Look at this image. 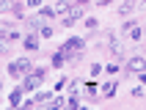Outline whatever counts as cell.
<instances>
[{
	"label": "cell",
	"mask_w": 146,
	"mask_h": 110,
	"mask_svg": "<svg viewBox=\"0 0 146 110\" xmlns=\"http://www.w3.org/2000/svg\"><path fill=\"white\" fill-rule=\"evenodd\" d=\"M44 80H47V66H36L31 74H25V77H22V83H19V85H22L25 94H28V91H36Z\"/></svg>",
	"instance_id": "2"
},
{
	"label": "cell",
	"mask_w": 146,
	"mask_h": 110,
	"mask_svg": "<svg viewBox=\"0 0 146 110\" xmlns=\"http://www.w3.org/2000/svg\"><path fill=\"white\" fill-rule=\"evenodd\" d=\"M143 69H146V55H130L124 61V77H135Z\"/></svg>",
	"instance_id": "3"
},
{
	"label": "cell",
	"mask_w": 146,
	"mask_h": 110,
	"mask_svg": "<svg viewBox=\"0 0 146 110\" xmlns=\"http://www.w3.org/2000/svg\"><path fill=\"white\" fill-rule=\"evenodd\" d=\"M83 99L86 102H102V96H99V85L94 83V77L88 83H83Z\"/></svg>",
	"instance_id": "6"
},
{
	"label": "cell",
	"mask_w": 146,
	"mask_h": 110,
	"mask_svg": "<svg viewBox=\"0 0 146 110\" xmlns=\"http://www.w3.org/2000/svg\"><path fill=\"white\" fill-rule=\"evenodd\" d=\"M66 3H69V0H66Z\"/></svg>",
	"instance_id": "30"
},
{
	"label": "cell",
	"mask_w": 146,
	"mask_h": 110,
	"mask_svg": "<svg viewBox=\"0 0 146 110\" xmlns=\"http://www.w3.org/2000/svg\"><path fill=\"white\" fill-rule=\"evenodd\" d=\"M135 25H141V19H135V17H127V19L121 22V28H119V33L124 36V33H130L132 28H135Z\"/></svg>",
	"instance_id": "15"
},
{
	"label": "cell",
	"mask_w": 146,
	"mask_h": 110,
	"mask_svg": "<svg viewBox=\"0 0 146 110\" xmlns=\"http://www.w3.org/2000/svg\"><path fill=\"white\" fill-rule=\"evenodd\" d=\"M22 94H25V88H22V85L14 88V91L8 94V105H11V107H22Z\"/></svg>",
	"instance_id": "11"
},
{
	"label": "cell",
	"mask_w": 146,
	"mask_h": 110,
	"mask_svg": "<svg viewBox=\"0 0 146 110\" xmlns=\"http://www.w3.org/2000/svg\"><path fill=\"white\" fill-rule=\"evenodd\" d=\"M102 69H105V66H102V63H99V61H94V63H91V69H88V74H91V77H94V80H97L99 74H102Z\"/></svg>",
	"instance_id": "23"
},
{
	"label": "cell",
	"mask_w": 146,
	"mask_h": 110,
	"mask_svg": "<svg viewBox=\"0 0 146 110\" xmlns=\"http://www.w3.org/2000/svg\"><path fill=\"white\" fill-rule=\"evenodd\" d=\"M143 55H146V52H143Z\"/></svg>",
	"instance_id": "31"
},
{
	"label": "cell",
	"mask_w": 146,
	"mask_h": 110,
	"mask_svg": "<svg viewBox=\"0 0 146 110\" xmlns=\"http://www.w3.org/2000/svg\"><path fill=\"white\" fill-rule=\"evenodd\" d=\"M52 96H55V91H52V88H50V91H36L33 105H50V102H52Z\"/></svg>",
	"instance_id": "10"
},
{
	"label": "cell",
	"mask_w": 146,
	"mask_h": 110,
	"mask_svg": "<svg viewBox=\"0 0 146 110\" xmlns=\"http://www.w3.org/2000/svg\"><path fill=\"white\" fill-rule=\"evenodd\" d=\"M36 14L41 17V19H58V14H55V6H41Z\"/></svg>",
	"instance_id": "14"
},
{
	"label": "cell",
	"mask_w": 146,
	"mask_h": 110,
	"mask_svg": "<svg viewBox=\"0 0 146 110\" xmlns=\"http://www.w3.org/2000/svg\"><path fill=\"white\" fill-rule=\"evenodd\" d=\"M33 69H36V63H33L28 55H22V58H14V61H8V63H6V74H8L11 80H19V83H22V77H25V74H31Z\"/></svg>",
	"instance_id": "1"
},
{
	"label": "cell",
	"mask_w": 146,
	"mask_h": 110,
	"mask_svg": "<svg viewBox=\"0 0 146 110\" xmlns=\"http://www.w3.org/2000/svg\"><path fill=\"white\" fill-rule=\"evenodd\" d=\"M74 3H77V6H83V8H86V6H88V3H91V0H74Z\"/></svg>",
	"instance_id": "28"
},
{
	"label": "cell",
	"mask_w": 146,
	"mask_h": 110,
	"mask_svg": "<svg viewBox=\"0 0 146 110\" xmlns=\"http://www.w3.org/2000/svg\"><path fill=\"white\" fill-rule=\"evenodd\" d=\"M66 107L77 110V107H80V96H69V99H66Z\"/></svg>",
	"instance_id": "25"
},
{
	"label": "cell",
	"mask_w": 146,
	"mask_h": 110,
	"mask_svg": "<svg viewBox=\"0 0 146 110\" xmlns=\"http://www.w3.org/2000/svg\"><path fill=\"white\" fill-rule=\"evenodd\" d=\"M121 66H124L121 61H110V63H105V72H108V74H110V77H116V74L121 72Z\"/></svg>",
	"instance_id": "17"
},
{
	"label": "cell",
	"mask_w": 146,
	"mask_h": 110,
	"mask_svg": "<svg viewBox=\"0 0 146 110\" xmlns=\"http://www.w3.org/2000/svg\"><path fill=\"white\" fill-rule=\"evenodd\" d=\"M50 63H52V66H55V69H61V66H66V52L61 47L55 50V52L50 55Z\"/></svg>",
	"instance_id": "12"
},
{
	"label": "cell",
	"mask_w": 146,
	"mask_h": 110,
	"mask_svg": "<svg viewBox=\"0 0 146 110\" xmlns=\"http://www.w3.org/2000/svg\"><path fill=\"white\" fill-rule=\"evenodd\" d=\"M69 11H72V3H66V0H55V14H58V19L69 17Z\"/></svg>",
	"instance_id": "13"
},
{
	"label": "cell",
	"mask_w": 146,
	"mask_h": 110,
	"mask_svg": "<svg viewBox=\"0 0 146 110\" xmlns=\"http://www.w3.org/2000/svg\"><path fill=\"white\" fill-rule=\"evenodd\" d=\"M25 33H19L17 28H6L3 30V44H14V41H22Z\"/></svg>",
	"instance_id": "8"
},
{
	"label": "cell",
	"mask_w": 146,
	"mask_h": 110,
	"mask_svg": "<svg viewBox=\"0 0 146 110\" xmlns=\"http://www.w3.org/2000/svg\"><path fill=\"white\" fill-rule=\"evenodd\" d=\"M41 41H44V39L39 36V30H28L25 39H22V50H25V52H39Z\"/></svg>",
	"instance_id": "4"
},
{
	"label": "cell",
	"mask_w": 146,
	"mask_h": 110,
	"mask_svg": "<svg viewBox=\"0 0 146 110\" xmlns=\"http://www.w3.org/2000/svg\"><path fill=\"white\" fill-rule=\"evenodd\" d=\"M86 44H88V39H83V36H69V39L61 44V50H64V52H83Z\"/></svg>",
	"instance_id": "5"
},
{
	"label": "cell",
	"mask_w": 146,
	"mask_h": 110,
	"mask_svg": "<svg viewBox=\"0 0 146 110\" xmlns=\"http://www.w3.org/2000/svg\"><path fill=\"white\" fill-rule=\"evenodd\" d=\"M66 85H69V77L64 74V77H58V80H55V85H52V91H55V94H61V91H64Z\"/></svg>",
	"instance_id": "21"
},
{
	"label": "cell",
	"mask_w": 146,
	"mask_h": 110,
	"mask_svg": "<svg viewBox=\"0 0 146 110\" xmlns=\"http://www.w3.org/2000/svg\"><path fill=\"white\" fill-rule=\"evenodd\" d=\"M116 91H119V80H105V83H102V85H99V96H102V99H113L116 96Z\"/></svg>",
	"instance_id": "7"
},
{
	"label": "cell",
	"mask_w": 146,
	"mask_h": 110,
	"mask_svg": "<svg viewBox=\"0 0 146 110\" xmlns=\"http://www.w3.org/2000/svg\"><path fill=\"white\" fill-rule=\"evenodd\" d=\"M113 0H97V6H110Z\"/></svg>",
	"instance_id": "29"
},
{
	"label": "cell",
	"mask_w": 146,
	"mask_h": 110,
	"mask_svg": "<svg viewBox=\"0 0 146 110\" xmlns=\"http://www.w3.org/2000/svg\"><path fill=\"white\" fill-rule=\"evenodd\" d=\"M64 105H66V99H64V96H61V94H55V96H52V102H50L47 107H50V110H61V107H64Z\"/></svg>",
	"instance_id": "18"
},
{
	"label": "cell",
	"mask_w": 146,
	"mask_h": 110,
	"mask_svg": "<svg viewBox=\"0 0 146 110\" xmlns=\"http://www.w3.org/2000/svg\"><path fill=\"white\" fill-rule=\"evenodd\" d=\"M83 22H86V30H88V33H94L99 28V19H97V17H86Z\"/></svg>",
	"instance_id": "20"
},
{
	"label": "cell",
	"mask_w": 146,
	"mask_h": 110,
	"mask_svg": "<svg viewBox=\"0 0 146 110\" xmlns=\"http://www.w3.org/2000/svg\"><path fill=\"white\" fill-rule=\"evenodd\" d=\"M25 6H28V11H39L44 6V0H25Z\"/></svg>",
	"instance_id": "24"
},
{
	"label": "cell",
	"mask_w": 146,
	"mask_h": 110,
	"mask_svg": "<svg viewBox=\"0 0 146 110\" xmlns=\"http://www.w3.org/2000/svg\"><path fill=\"white\" fill-rule=\"evenodd\" d=\"M135 6H138V0H124V3H119V8H116V14H119V17L124 19V17H130L132 11H135Z\"/></svg>",
	"instance_id": "9"
},
{
	"label": "cell",
	"mask_w": 146,
	"mask_h": 110,
	"mask_svg": "<svg viewBox=\"0 0 146 110\" xmlns=\"http://www.w3.org/2000/svg\"><path fill=\"white\" fill-rule=\"evenodd\" d=\"M135 77H138V83H141V85H146V69H143V72H138Z\"/></svg>",
	"instance_id": "27"
},
{
	"label": "cell",
	"mask_w": 146,
	"mask_h": 110,
	"mask_svg": "<svg viewBox=\"0 0 146 110\" xmlns=\"http://www.w3.org/2000/svg\"><path fill=\"white\" fill-rule=\"evenodd\" d=\"M39 36H41V39H52V36H55V28H52V25H41Z\"/></svg>",
	"instance_id": "19"
},
{
	"label": "cell",
	"mask_w": 146,
	"mask_h": 110,
	"mask_svg": "<svg viewBox=\"0 0 146 110\" xmlns=\"http://www.w3.org/2000/svg\"><path fill=\"white\" fill-rule=\"evenodd\" d=\"M127 39L130 41H143V25H135V28L127 33Z\"/></svg>",
	"instance_id": "16"
},
{
	"label": "cell",
	"mask_w": 146,
	"mask_h": 110,
	"mask_svg": "<svg viewBox=\"0 0 146 110\" xmlns=\"http://www.w3.org/2000/svg\"><path fill=\"white\" fill-rule=\"evenodd\" d=\"M61 25H64V28H74V25H77V19L69 14V17H64V19H61Z\"/></svg>",
	"instance_id": "26"
},
{
	"label": "cell",
	"mask_w": 146,
	"mask_h": 110,
	"mask_svg": "<svg viewBox=\"0 0 146 110\" xmlns=\"http://www.w3.org/2000/svg\"><path fill=\"white\" fill-rule=\"evenodd\" d=\"M130 96H132V99H146V85H135L130 91Z\"/></svg>",
	"instance_id": "22"
}]
</instances>
